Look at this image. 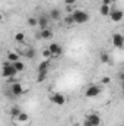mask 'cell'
<instances>
[{
  "mask_svg": "<svg viewBox=\"0 0 124 126\" xmlns=\"http://www.w3.org/2000/svg\"><path fill=\"white\" fill-rule=\"evenodd\" d=\"M16 75H18V70L13 67V64L9 60H4L3 66H1V76L6 79H10V78H15Z\"/></svg>",
  "mask_w": 124,
  "mask_h": 126,
  "instance_id": "obj_1",
  "label": "cell"
},
{
  "mask_svg": "<svg viewBox=\"0 0 124 126\" xmlns=\"http://www.w3.org/2000/svg\"><path fill=\"white\" fill-rule=\"evenodd\" d=\"M72 16H73V19H74V24H79V25H82V24H86L88 21H89V13L86 12V10H83V9H76V10H73L72 12Z\"/></svg>",
  "mask_w": 124,
  "mask_h": 126,
  "instance_id": "obj_2",
  "label": "cell"
},
{
  "mask_svg": "<svg viewBox=\"0 0 124 126\" xmlns=\"http://www.w3.org/2000/svg\"><path fill=\"white\" fill-rule=\"evenodd\" d=\"M99 94H101V87L96 85V84L88 85L86 90H85V97H86V98H96Z\"/></svg>",
  "mask_w": 124,
  "mask_h": 126,
  "instance_id": "obj_3",
  "label": "cell"
},
{
  "mask_svg": "<svg viewBox=\"0 0 124 126\" xmlns=\"http://www.w3.org/2000/svg\"><path fill=\"white\" fill-rule=\"evenodd\" d=\"M110 19H111V22H115V24L121 22V21L124 19V12L121 10V9H117V7L111 9V13H110Z\"/></svg>",
  "mask_w": 124,
  "mask_h": 126,
  "instance_id": "obj_4",
  "label": "cell"
},
{
  "mask_svg": "<svg viewBox=\"0 0 124 126\" xmlns=\"http://www.w3.org/2000/svg\"><path fill=\"white\" fill-rule=\"evenodd\" d=\"M18 51H19V54H21L22 57H25V59H34V57H35V50L32 48L31 46H25V44H24V47L19 48Z\"/></svg>",
  "mask_w": 124,
  "mask_h": 126,
  "instance_id": "obj_5",
  "label": "cell"
},
{
  "mask_svg": "<svg viewBox=\"0 0 124 126\" xmlns=\"http://www.w3.org/2000/svg\"><path fill=\"white\" fill-rule=\"evenodd\" d=\"M111 41H112V46L115 48H124V35L123 34H120V32L112 34Z\"/></svg>",
  "mask_w": 124,
  "mask_h": 126,
  "instance_id": "obj_6",
  "label": "cell"
},
{
  "mask_svg": "<svg viewBox=\"0 0 124 126\" xmlns=\"http://www.w3.org/2000/svg\"><path fill=\"white\" fill-rule=\"evenodd\" d=\"M50 101L56 106H63L66 103V95L62 93H53V94H50Z\"/></svg>",
  "mask_w": 124,
  "mask_h": 126,
  "instance_id": "obj_7",
  "label": "cell"
},
{
  "mask_svg": "<svg viewBox=\"0 0 124 126\" xmlns=\"http://www.w3.org/2000/svg\"><path fill=\"white\" fill-rule=\"evenodd\" d=\"M10 91H12V95L21 97V95L24 94V85L21 82H12L10 84Z\"/></svg>",
  "mask_w": 124,
  "mask_h": 126,
  "instance_id": "obj_8",
  "label": "cell"
},
{
  "mask_svg": "<svg viewBox=\"0 0 124 126\" xmlns=\"http://www.w3.org/2000/svg\"><path fill=\"white\" fill-rule=\"evenodd\" d=\"M48 50L51 51L53 57H59V56L63 54V47L59 44V43H51V44L48 46Z\"/></svg>",
  "mask_w": 124,
  "mask_h": 126,
  "instance_id": "obj_9",
  "label": "cell"
},
{
  "mask_svg": "<svg viewBox=\"0 0 124 126\" xmlns=\"http://www.w3.org/2000/svg\"><path fill=\"white\" fill-rule=\"evenodd\" d=\"M50 16L48 13L47 15H39L38 16V28L39 30H44V28H48V24H50Z\"/></svg>",
  "mask_w": 124,
  "mask_h": 126,
  "instance_id": "obj_10",
  "label": "cell"
},
{
  "mask_svg": "<svg viewBox=\"0 0 124 126\" xmlns=\"http://www.w3.org/2000/svg\"><path fill=\"white\" fill-rule=\"evenodd\" d=\"M86 119L91 122L92 126H101V122H102V119H101V116H99L98 113H89V114L86 116Z\"/></svg>",
  "mask_w": 124,
  "mask_h": 126,
  "instance_id": "obj_11",
  "label": "cell"
},
{
  "mask_svg": "<svg viewBox=\"0 0 124 126\" xmlns=\"http://www.w3.org/2000/svg\"><path fill=\"white\" fill-rule=\"evenodd\" d=\"M48 16H50V19H51V21H62V19H63L62 10H60V9H57V7L51 9V10L48 12Z\"/></svg>",
  "mask_w": 124,
  "mask_h": 126,
  "instance_id": "obj_12",
  "label": "cell"
},
{
  "mask_svg": "<svg viewBox=\"0 0 124 126\" xmlns=\"http://www.w3.org/2000/svg\"><path fill=\"white\" fill-rule=\"evenodd\" d=\"M48 69H50V62L48 60H42L37 66V72L38 73H48Z\"/></svg>",
  "mask_w": 124,
  "mask_h": 126,
  "instance_id": "obj_13",
  "label": "cell"
},
{
  "mask_svg": "<svg viewBox=\"0 0 124 126\" xmlns=\"http://www.w3.org/2000/svg\"><path fill=\"white\" fill-rule=\"evenodd\" d=\"M21 54H19V51L16 50V51H9L7 53V56H6V60H9L10 63H15V62H18V60H21Z\"/></svg>",
  "mask_w": 124,
  "mask_h": 126,
  "instance_id": "obj_14",
  "label": "cell"
},
{
  "mask_svg": "<svg viewBox=\"0 0 124 126\" xmlns=\"http://www.w3.org/2000/svg\"><path fill=\"white\" fill-rule=\"evenodd\" d=\"M38 37H39L41 40H51V38H53V31H51L50 28H44V30H39V34H38Z\"/></svg>",
  "mask_w": 124,
  "mask_h": 126,
  "instance_id": "obj_15",
  "label": "cell"
},
{
  "mask_svg": "<svg viewBox=\"0 0 124 126\" xmlns=\"http://www.w3.org/2000/svg\"><path fill=\"white\" fill-rule=\"evenodd\" d=\"M110 13H111V6H108V4H101L99 6V15L101 16H108L110 18Z\"/></svg>",
  "mask_w": 124,
  "mask_h": 126,
  "instance_id": "obj_16",
  "label": "cell"
},
{
  "mask_svg": "<svg viewBox=\"0 0 124 126\" xmlns=\"http://www.w3.org/2000/svg\"><path fill=\"white\" fill-rule=\"evenodd\" d=\"M99 60H101V63H104V64L111 63V56H110V53H107V51H101V53H99Z\"/></svg>",
  "mask_w": 124,
  "mask_h": 126,
  "instance_id": "obj_17",
  "label": "cell"
},
{
  "mask_svg": "<svg viewBox=\"0 0 124 126\" xmlns=\"http://www.w3.org/2000/svg\"><path fill=\"white\" fill-rule=\"evenodd\" d=\"M63 24L66 25V27H72V25H74V19H73V16H72V13H67L66 16H63Z\"/></svg>",
  "mask_w": 124,
  "mask_h": 126,
  "instance_id": "obj_18",
  "label": "cell"
},
{
  "mask_svg": "<svg viewBox=\"0 0 124 126\" xmlns=\"http://www.w3.org/2000/svg\"><path fill=\"white\" fill-rule=\"evenodd\" d=\"M15 120H16L18 123H26V122L29 120V116H28V113H25V111L22 110V111H21V114H19Z\"/></svg>",
  "mask_w": 124,
  "mask_h": 126,
  "instance_id": "obj_19",
  "label": "cell"
},
{
  "mask_svg": "<svg viewBox=\"0 0 124 126\" xmlns=\"http://www.w3.org/2000/svg\"><path fill=\"white\" fill-rule=\"evenodd\" d=\"M26 24H28V27H31V28L38 27V16H37V18H35V16H28V18H26Z\"/></svg>",
  "mask_w": 124,
  "mask_h": 126,
  "instance_id": "obj_20",
  "label": "cell"
},
{
  "mask_svg": "<svg viewBox=\"0 0 124 126\" xmlns=\"http://www.w3.org/2000/svg\"><path fill=\"white\" fill-rule=\"evenodd\" d=\"M25 34L24 32H16L15 34V41L18 43V44H25Z\"/></svg>",
  "mask_w": 124,
  "mask_h": 126,
  "instance_id": "obj_21",
  "label": "cell"
},
{
  "mask_svg": "<svg viewBox=\"0 0 124 126\" xmlns=\"http://www.w3.org/2000/svg\"><path fill=\"white\" fill-rule=\"evenodd\" d=\"M21 111H22V110H21V107H18V106H12V107H10V116H12L13 119H16V117L21 114Z\"/></svg>",
  "mask_w": 124,
  "mask_h": 126,
  "instance_id": "obj_22",
  "label": "cell"
},
{
  "mask_svg": "<svg viewBox=\"0 0 124 126\" xmlns=\"http://www.w3.org/2000/svg\"><path fill=\"white\" fill-rule=\"evenodd\" d=\"M12 64H13V67L18 70V73H21V72H24V70H25V63L22 62V60H18V62L12 63Z\"/></svg>",
  "mask_w": 124,
  "mask_h": 126,
  "instance_id": "obj_23",
  "label": "cell"
},
{
  "mask_svg": "<svg viewBox=\"0 0 124 126\" xmlns=\"http://www.w3.org/2000/svg\"><path fill=\"white\" fill-rule=\"evenodd\" d=\"M42 56H44V59H47V60H48L50 57H53V54H51V51L48 50V47H47L45 50H42Z\"/></svg>",
  "mask_w": 124,
  "mask_h": 126,
  "instance_id": "obj_24",
  "label": "cell"
},
{
  "mask_svg": "<svg viewBox=\"0 0 124 126\" xmlns=\"http://www.w3.org/2000/svg\"><path fill=\"white\" fill-rule=\"evenodd\" d=\"M45 78H47V73H38L37 81H38V82H42V81H45Z\"/></svg>",
  "mask_w": 124,
  "mask_h": 126,
  "instance_id": "obj_25",
  "label": "cell"
},
{
  "mask_svg": "<svg viewBox=\"0 0 124 126\" xmlns=\"http://www.w3.org/2000/svg\"><path fill=\"white\" fill-rule=\"evenodd\" d=\"M114 3V0H102V4H108V6H111Z\"/></svg>",
  "mask_w": 124,
  "mask_h": 126,
  "instance_id": "obj_26",
  "label": "cell"
},
{
  "mask_svg": "<svg viewBox=\"0 0 124 126\" xmlns=\"http://www.w3.org/2000/svg\"><path fill=\"white\" fill-rule=\"evenodd\" d=\"M63 1H64V3H66V4H70V6H72V4H74V3H76V0H63Z\"/></svg>",
  "mask_w": 124,
  "mask_h": 126,
  "instance_id": "obj_27",
  "label": "cell"
},
{
  "mask_svg": "<svg viewBox=\"0 0 124 126\" xmlns=\"http://www.w3.org/2000/svg\"><path fill=\"white\" fill-rule=\"evenodd\" d=\"M118 78H120L121 82H124V72H120V73H118Z\"/></svg>",
  "mask_w": 124,
  "mask_h": 126,
  "instance_id": "obj_28",
  "label": "cell"
},
{
  "mask_svg": "<svg viewBox=\"0 0 124 126\" xmlns=\"http://www.w3.org/2000/svg\"><path fill=\"white\" fill-rule=\"evenodd\" d=\"M102 84H110V78H102Z\"/></svg>",
  "mask_w": 124,
  "mask_h": 126,
  "instance_id": "obj_29",
  "label": "cell"
},
{
  "mask_svg": "<svg viewBox=\"0 0 124 126\" xmlns=\"http://www.w3.org/2000/svg\"><path fill=\"white\" fill-rule=\"evenodd\" d=\"M121 91L124 93V82H121Z\"/></svg>",
  "mask_w": 124,
  "mask_h": 126,
  "instance_id": "obj_30",
  "label": "cell"
}]
</instances>
